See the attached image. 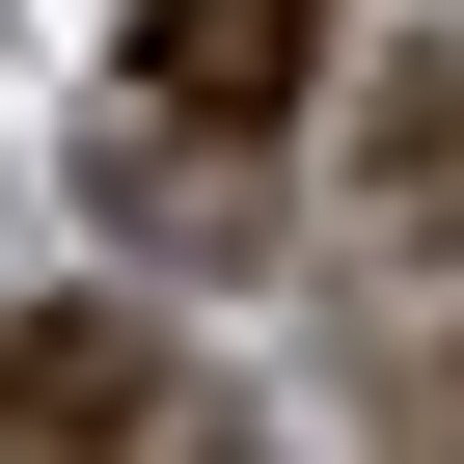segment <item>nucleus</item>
Listing matches in <instances>:
<instances>
[{"mask_svg":"<svg viewBox=\"0 0 464 464\" xmlns=\"http://www.w3.org/2000/svg\"><path fill=\"white\" fill-rule=\"evenodd\" d=\"M301 82H328V0H137V110H164V137L246 164Z\"/></svg>","mask_w":464,"mask_h":464,"instance_id":"1","label":"nucleus"},{"mask_svg":"<svg viewBox=\"0 0 464 464\" xmlns=\"http://www.w3.org/2000/svg\"><path fill=\"white\" fill-rule=\"evenodd\" d=\"M0 464H164V355L110 301H28L0 328Z\"/></svg>","mask_w":464,"mask_h":464,"instance_id":"2","label":"nucleus"},{"mask_svg":"<svg viewBox=\"0 0 464 464\" xmlns=\"http://www.w3.org/2000/svg\"><path fill=\"white\" fill-rule=\"evenodd\" d=\"M382 437H410V464H464V355H410V410H382Z\"/></svg>","mask_w":464,"mask_h":464,"instance_id":"3","label":"nucleus"}]
</instances>
